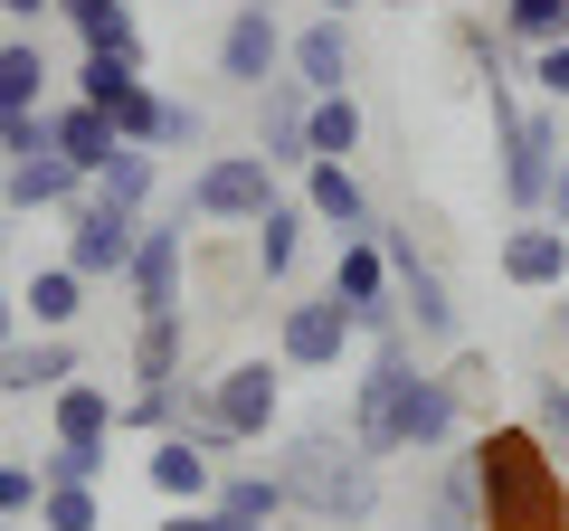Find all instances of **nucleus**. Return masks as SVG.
I'll return each instance as SVG.
<instances>
[{
	"label": "nucleus",
	"instance_id": "obj_17",
	"mask_svg": "<svg viewBox=\"0 0 569 531\" xmlns=\"http://www.w3.org/2000/svg\"><path fill=\"white\" fill-rule=\"evenodd\" d=\"M295 181H305L295 200H305V209H313V228H332V238H361V228L380 219V209H370V190H361V171H351V162H305Z\"/></svg>",
	"mask_w": 569,
	"mask_h": 531
},
{
	"label": "nucleus",
	"instance_id": "obj_45",
	"mask_svg": "<svg viewBox=\"0 0 569 531\" xmlns=\"http://www.w3.org/2000/svg\"><path fill=\"white\" fill-rule=\"evenodd\" d=\"M0 39H10V20H0Z\"/></svg>",
	"mask_w": 569,
	"mask_h": 531
},
{
	"label": "nucleus",
	"instance_id": "obj_9",
	"mask_svg": "<svg viewBox=\"0 0 569 531\" xmlns=\"http://www.w3.org/2000/svg\"><path fill=\"white\" fill-rule=\"evenodd\" d=\"M142 219H152V209H142ZM142 219H133V209H104V200H77V209H67V266H77L86 285H123Z\"/></svg>",
	"mask_w": 569,
	"mask_h": 531
},
{
	"label": "nucleus",
	"instance_id": "obj_5",
	"mask_svg": "<svg viewBox=\"0 0 569 531\" xmlns=\"http://www.w3.org/2000/svg\"><path fill=\"white\" fill-rule=\"evenodd\" d=\"M200 389H209V418H200L190 437L219 447L228 465H238V447L276 437V418H284V361H228L219 380H200Z\"/></svg>",
	"mask_w": 569,
	"mask_h": 531
},
{
	"label": "nucleus",
	"instance_id": "obj_41",
	"mask_svg": "<svg viewBox=\"0 0 569 531\" xmlns=\"http://www.w3.org/2000/svg\"><path fill=\"white\" fill-rule=\"evenodd\" d=\"M541 219H560V228H569V152H560V171H550V200H541Z\"/></svg>",
	"mask_w": 569,
	"mask_h": 531
},
{
	"label": "nucleus",
	"instance_id": "obj_12",
	"mask_svg": "<svg viewBox=\"0 0 569 531\" xmlns=\"http://www.w3.org/2000/svg\"><path fill=\"white\" fill-rule=\"evenodd\" d=\"M351 67H361V48H351V20H305L284 29V77L305 86V96H351Z\"/></svg>",
	"mask_w": 569,
	"mask_h": 531
},
{
	"label": "nucleus",
	"instance_id": "obj_8",
	"mask_svg": "<svg viewBox=\"0 0 569 531\" xmlns=\"http://www.w3.org/2000/svg\"><path fill=\"white\" fill-rule=\"evenodd\" d=\"M181 275H190V219L171 209V219H142L133 238V266H123V304L142 313H181Z\"/></svg>",
	"mask_w": 569,
	"mask_h": 531
},
{
	"label": "nucleus",
	"instance_id": "obj_20",
	"mask_svg": "<svg viewBox=\"0 0 569 531\" xmlns=\"http://www.w3.org/2000/svg\"><path fill=\"white\" fill-rule=\"evenodd\" d=\"M209 503H219L228 531H276L284 512H295V503H284V484H276V465H228Z\"/></svg>",
	"mask_w": 569,
	"mask_h": 531
},
{
	"label": "nucleus",
	"instance_id": "obj_3",
	"mask_svg": "<svg viewBox=\"0 0 569 531\" xmlns=\"http://www.w3.org/2000/svg\"><path fill=\"white\" fill-rule=\"evenodd\" d=\"M475 484H485V531H569V465L531 428L475 437Z\"/></svg>",
	"mask_w": 569,
	"mask_h": 531
},
{
	"label": "nucleus",
	"instance_id": "obj_42",
	"mask_svg": "<svg viewBox=\"0 0 569 531\" xmlns=\"http://www.w3.org/2000/svg\"><path fill=\"white\" fill-rule=\"evenodd\" d=\"M323 10H332V20H351V10H361V0H323Z\"/></svg>",
	"mask_w": 569,
	"mask_h": 531
},
{
	"label": "nucleus",
	"instance_id": "obj_6",
	"mask_svg": "<svg viewBox=\"0 0 569 531\" xmlns=\"http://www.w3.org/2000/svg\"><path fill=\"white\" fill-rule=\"evenodd\" d=\"M276 200H284V190H276V171H266V152L247 143V152H209V162L190 171L181 219H200V228H257Z\"/></svg>",
	"mask_w": 569,
	"mask_h": 531
},
{
	"label": "nucleus",
	"instance_id": "obj_2",
	"mask_svg": "<svg viewBox=\"0 0 569 531\" xmlns=\"http://www.w3.org/2000/svg\"><path fill=\"white\" fill-rule=\"evenodd\" d=\"M276 484L313 531H361L380 512V465L351 447V428H295L276 455Z\"/></svg>",
	"mask_w": 569,
	"mask_h": 531
},
{
	"label": "nucleus",
	"instance_id": "obj_35",
	"mask_svg": "<svg viewBox=\"0 0 569 531\" xmlns=\"http://www.w3.org/2000/svg\"><path fill=\"white\" fill-rule=\"evenodd\" d=\"M29 512H39V465L0 455V522H29Z\"/></svg>",
	"mask_w": 569,
	"mask_h": 531
},
{
	"label": "nucleus",
	"instance_id": "obj_26",
	"mask_svg": "<svg viewBox=\"0 0 569 531\" xmlns=\"http://www.w3.org/2000/svg\"><path fill=\"white\" fill-rule=\"evenodd\" d=\"M29 465H39V484H104L114 474V437H48Z\"/></svg>",
	"mask_w": 569,
	"mask_h": 531
},
{
	"label": "nucleus",
	"instance_id": "obj_11",
	"mask_svg": "<svg viewBox=\"0 0 569 531\" xmlns=\"http://www.w3.org/2000/svg\"><path fill=\"white\" fill-rule=\"evenodd\" d=\"M219 77L247 86V96H257L266 77H284V20H276V0H238V10H228V29H219Z\"/></svg>",
	"mask_w": 569,
	"mask_h": 531
},
{
	"label": "nucleus",
	"instance_id": "obj_32",
	"mask_svg": "<svg viewBox=\"0 0 569 531\" xmlns=\"http://www.w3.org/2000/svg\"><path fill=\"white\" fill-rule=\"evenodd\" d=\"M522 428H531V437H541V447L569 465V380H531V409H522Z\"/></svg>",
	"mask_w": 569,
	"mask_h": 531
},
{
	"label": "nucleus",
	"instance_id": "obj_33",
	"mask_svg": "<svg viewBox=\"0 0 569 531\" xmlns=\"http://www.w3.org/2000/svg\"><path fill=\"white\" fill-rule=\"evenodd\" d=\"M133 77H142L133 58H104V48H77V86H67V96H86V104H114Z\"/></svg>",
	"mask_w": 569,
	"mask_h": 531
},
{
	"label": "nucleus",
	"instance_id": "obj_25",
	"mask_svg": "<svg viewBox=\"0 0 569 531\" xmlns=\"http://www.w3.org/2000/svg\"><path fill=\"white\" fill-rule=\"evenodd\" d=\"M152 190H162V152H142V143H123L114 162L96 171V181H86V200H104V209H152Z\"/></svg>",
	"mask_w": 569,
	"mask_h": 531
},
{
	"label": "nucleus",
	"instance_id": "obj_34",
	"mask_svg": "<svg viewBox=\"0 0 569 531\" xmlns=\"http://www.w3.org/2000/svg\"><path fill=\"white\" fill-rule=\"evenodd\" d=\"M181 428V389H123V437H171Z\"/></svg>",
	"mask_w": 569,
	"mask_h": 531
},
{
	"label": "nucleus",
	"instance_id": "obj_40",
	"mask_svg": "<svg viewBox=\"0 0 569 531\" xmlns=\"http://www.w3.org/2000/svg\"><path fill=\"white\" fill-rule=\"evenodd\" d=\"M20 332H29V313H20V285H0V351L20 342Z\"/></svg>",
	"mask_w": 569,
	"mask_h": 531
},
{
	"label": "nucleus",
	"instance_id": "obj_14",
	"mask_svg": "<svg viewBox=\"0 0 569 531\" xmlns=\"http://www.w3.org/2000/svg\"><path fill=\"white\" fill-rule=\"evenodd\" d=\"M77 200H86V171L67 162L58 143H48V152H20V162H0V209H10V219H29V209H58V219H67Z\"/></svg>",
	"mask_w": 569,
	"mask_h": 531
},
{
	"label": "nucleus",
	"instance_id": "obj_36",
	"mask_svg": "<svg viewBox=\"0 0 569 531\" xmlns=\"http://www.w3.org/2000/svg\"><path fill=\"white\" fill-rule=\"evenodd\" d=\"M200 133H209V123H200V104H181V96H171V104H162V133H152V152H200Z\"/></svg>",
	"mask_w": 569,
	"mask_h": 531
},
{
	"label": "nucleus",
	"instance_id": "obj_22",
	"mask_svg": "<svg viewBox=\"0 0 569 531\" xmlns=\"http://www.w3.org/2000/svg\"><path fill=\"white\" fill-rule=\"evenodd\" d=\"M48 437H123V399H114V380H67V389H48Z\"/></svg>",
	"mask_w": 569,
	"mask_h": 531
},
{
	"label": "nucleus",
	"instance_id": "obj_37",
	"mask_svg": "<svg viewBox=\"0 0 569 531\" xmlns=\"http://www.w3.org/2000/svg\"><path fill=\"white\" fill-rule=\"evenodd\" d=\"M531 86H541V104H569V39L531 48Z\"/></svg>",
	"mask_w": 569,
	"mask_h": 531
},
{
	"label": "nucleus",
	"instance_id": "obj_15",
	"mask_svg": "<svg viewBox=\"0 0 569 531\" xmlns=\"http://www.w3.org/2000/svg\"><path fill=\"white\" fill-rule=\"evenodd\" d=\"M86 370L77 332H20V342L0 351V399H48V389H67Z\"/></svg>",
	"mask_w": 569,
	"mask_h": 531
},
{
	"label": "nucleus",
	"instance_id": "obj_29",
	"mask_svg": "<svg viewBox=\"0 0 569 531\" xmlns=\"http://www.w3.org/2000/svg\"><path fill=\"white\" fill-rule=\"evenodd\" d=\"M493 29L512 48H550V39H569V0H493Z\"/></svg>",
	"mask_w": 569,
	"mask_h": 531
},
{
	"label": "nucleus",
	"instance_id": "obj_43",
	"mask_svg": "<svg viewBox=\"0 0 569 531\" xmlns=\"http://www.w3.org/2000/svg\"><path fill=\"white\" fill-rule=\"evenodd\" d=\"M560 342H569V285H560Z\"/></svg>",
	"mask_w": 569,
	"mask_h": 531
},
{
	"label": "nucleus",
	"instance_id": "obj_7",
	"mask_svg": "<svg viewBox=\"0 0 569 531\" xmlns=\"http://www.w3.org/2000/svg\"><path fill=\"white\" fill-rule=\"evenodd\" d=\"M351 342H361V323H351V304L332 285L276 304V361H284V380H323V370H342Z\"/></svg>",
	"mask_w": 569,
	"mask_h": 531
},
{
	"label": "nucleus",
	"instance_id": "obj_27",
	"mask_svg": "<svg viewBox=\"0 0 569 531\" xmlns=\"http://www.w3.org/2000/svg\"><path fill=\"white\" fill-rule=\"evenodd\" d=\"M427 531H485V484H475V447L437 465V522Z\"/></svg>",
	"mask_w": 569,
	"mask_h": 531
},
{
	"label": "nucleus",
	"instance_id": "obj_10",
	"mask_svg": "<svg viewBox=\"0 0 569 531\" xmlns=\"http://www.w3.org/2000/svg\"><path fill=\"white\" fill-rule=\"evenodd\" d=\"M493 275H503L512 294H560L569 285V228L560 219H512L503 238H493Z\"/></svg>",
	"mask_w": 569,
	"mask_h": 531
},
{
	"label": "nucleus",
	"instance_id": "obj_30",
	"mask_svg": "<svg viewBox=\"0 0 569 531\" xmlns=\"http://www.w3.org/2000/svg\"><path fill=\"white\" fill-rule=\"evenodd\" d=\"M39 531H104V484H39Z\"/></svg>",
	"mask_w": 569,
	"mask_h": 531
},
{
	"label": "nucleus",
	"instance_id": "obj_24",
	"mask_svg": "<svg viewBox=\"0 0 569 531\" xmlns=\"http://www.w3.org/2000/svg\"><path fill=\"white\" fill-rule=\"evenodd\" d=\"M247 238H257V275H266V285H295L305 238H313V209H305V200H276L257 228H247Z\"/></svg>",
	"mask_w": 569,
	"mask_h": 531
},
{
	"label": "nucleus",
	"instance_id": "obj_21",
	"mask_svg": "<svg viewBox=\"0 0 569 531\" xmlns=\"http://www.w3.org/2000/svg\"><path fill=\"white\" fill-rule=\"evenodd\" d=\"M58 20L77 29V48H104V58L152 67V48H142V20H133V0H58Z\"/></svg>",
	"mask_w": 569,
	"mask_h": 531
},
{
	"label": "nucleus",
	"instance_id": "obj_1",
	"mask_svg": "<svg viewBox=\"0 0 569 531\" xmlns=\"http://www.w3.org/2000/svg\"><path fill=\"white\" fill-rule=\"evenodd\" d=\"M456 428H466V389H456V370H427L418 342L361 361V380H351V447L370 465H389V455H447Z\"/></svg>",
	"mask_w": 569,
	"mask_h": 531
},
{
	"label": "nucleus",
	"instance_id": "obj_28",
	"mask_svg": "<svg viewBox=\"0 0 569 531\" xmlns=\"http://www.w3.org/2000/svg\"><path fill=\"white\" fill-rule=\"evenodd\" d=\"M361 104L351 96H313V114H305V143H313V162H351V152H361Z\"/></svg>",
	"mask_w": 569,
	"mask_h": 531
},
{
	"label": "nucleus",
	"instance_id": "obj_23",
	"mask_svg": "<svg viewBox=\"0 0 569 531\" xmlns=\"http://www.w3.org/2000/svg\"><path fill=\"white\" fill-rule=\"evenodd\" d=\"M86 294H96V285L58 257V266H39V275L20 285V313H29V332H77L86 323Z\"/></svg>",
	"mask_w": 569,
	"mask_h": 531
},
{
	"label": "nucleus",
	"instance_id": "obj_4",
	"mask_svg": "<svg viewBox=\"0 0 569 531\" xmlns=\"http://www.w3.org/2000/svg\"><path fill=\"white\" fill-rule=\"evenodd\" d=\"M485 104H493V152H503V200L512 219H541L550 171H560V104H522L503 67H485Z\"/></svg>",
	"mask_w": 569,
	"mask_h": 531
},
{
	"label": "nucleus",
	"instance_id": "obj_39",
	"mask_svg": "<svg viewBox=\"0 0 569 531\" xmlns=\"http://www.w3.org/2000/svg\"><path fill=\"white\" fill-rule=\"evenodd\" d=\"M0 20H10V29H48V20H58V0H0Z\"/></svg>",
	"mask_w": 569,
	"mask_h": 531
},
{
	"label": "nucleus",
	"instance_id": "obj_19",
	"mask_svg": "<svg viewBox=\"0 0 569 531\" xmlns=\"http://www.w3.org/2000/svg\"><path fill=\"white\" fill-rule=\"evenodd\" d=\"M190 380V313H142L133 323V389H181Z\"/></svg>",
	"mask_w": 569,
	"mask_h": 531
},
{
	"label": "nucleus",
	"instance_id": "obj_31",
	"mask_svg": "<svg viewBox=\"0 0 569 531\" xmlns=\"http://www.w3.org/2000/svg\"><path fill=\"white\" fill-rule=\"evenodd\" d=\"M162 104H171L162 86H152V77H133L114 104H104V114H114V143H142V152H152V133H162Z\"/></svg>",
	"mask_w": 569,
	"mask_h": 531
},
{
	"label": "nucleus",
	"instance_id": "obj_16",
	"mask_svg": "<svg viewBox=\"0 0 569 531\" xmlns=\"http://www.w3.org/2000/svg\"><path fill=\"white\" fill-rule=\"evenodd\" d=\"M257 96H266V104H257V152H266V171L284 181V171H305V162H313V143H305V114H313V96H305L295 77H266Z\"/></svg>",
	"mask_w": 569,
	"mask_h": 531
},
{
	"label": "nucleus",
	"instance_id": "obj_13",
	"mask_svg": "<svg viewBox=\"0 0 569 531\" xmlns=\"http://www.w3.org/2000/svg\"><path fill=\"white\" fill-rule=\"evenodd\" d=\"M219 474H228V455H219V447H200L190 428L152 437V455H142V484L162 493V503H209V493H219Z\"/></svg>",
	"mask_w": 569,
	"mask_h": 531
},
{
	"label": "nucleus",
	"instance_id": "obj_38",
	"mask_svg": "<svg viewBox=\"0 0 569 531\" xmlns=\"http://www.w3.org/2000/svg\"><path fill=\"white\" fill-rule=\"evenodd\" d=\"M152 531H228V522H219V503H171Z\"/></svg>",
	"mask_w": 569,
	"mask_h": 531
},
{
	"label": "nucleus",
	"instance_id": "obj_18",
	"mask_svg": "<svg viewBox=\"0 0 569 531\" xmlns=\"http://www.w3.org/2000/svg\"><path fill=\"white\" fill-rule=\"evenodd\" d=\"M48 143H58L86 181L123 152V143H114V114H104V104H86V96H58V104H48Z\"/></svg>",
	"mask_w": 569,
	"mask_h": 531
},
{
	"label": "nucleus",
	"instance_id": "obj_44",
	"mask_svg": "<svg viewBox=\"0 0 569 531\" xmlns=\"http://www.w3.org/2000/svg\"><path fill=\"white\" fill-rule=\"evenodd\" d=\"M0 238H10V209H0Z\"/></svg>",
	"mask_w": 569,
	"mask_h": 531
}]
</instances>
